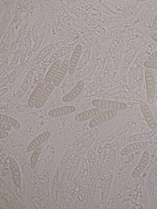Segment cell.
I'll use <instances>...</instances> for the list:
<instances>
[{
    "mask_svg": "<svg viewBox=\"0 0 157 209\" xmlns=\"http://www.w3.org/2000/svg\"><path fill=\"white\" fill-rule=\"evenodd\" d=\"M144 64L147 68L157 69V60L146 61Z\"/></svg>",
    "mask_w": 157,
    "mask_h": 209,
    "instance_id": "cb8c5ba5",
    "label": "cell"
},
{
    "mask_svg": "<svg viewBox=\"0 0 157 209\" xmlns=\"http://www.w3.org/2000/svg\"><path fill=\"white\" fill-rule=\"evenodd\" d=\"M148 144L146 141H143L132 142L124 147L121 151L122 155H126L142 149L146 146Z\"/></svg>",
    "mask_w": 157,
    "mask_h": 209,
    "instance_id": "4fadbf2b",
    "label": "cell"
},
{
    "mask_svg": "<svg viewBox=\"0 0 157 209\" xmlns=\"http://www.w3.org/2000/svg\"><path fill=\"white\" fill-rule=\"evenodd\" d=\"M84 86L83 81H78L73 88L62 98L63 102H67L72 101L76 98L81 93Z\"/></svg>",
    "mask_w": 157,
    "mask_h": 209,
    "instance_id": "8992f818",
    "label": "cell"
},
{
    "mask_svg": "<svg viewBox=\"0 0 157 209\" xmlns=\"http://www.w3.org/2000/svg\"><path fill=\"white\" fill-rule=\"evenodd\" d=\"M156 134L155 131H150L137 134L128 137L126 141L129 142H134L148 140Z\"/></svg>",
    "mask_w": 157,
    "mask_h": 209,
    "instance_id": "2e32d148",
    "label": "cell"
},
{
    "mask_svg": "<svg viewBox=\"0 0 157 209\" xmlns=\"http://www.w3.org/2000/svg\"><path fill=\"white\" fill-rule=\"evenodd\" d=\"M149 34L150 37L157 43V33L151 31L149 32Z\"/></svg>",
    "mask_w": 157,
    "mask_h": 209,
    "instance_id": "83f0119b",
    "label": "cell"
},
{
    "mask_svg": "<svg viewBox=\"0 0 157 209\" xmlns=\"http://www.w3.org/2000/svg\"><path fill=\"white\" fill-rule=\"evenodd\" d=\"M145 79L147 100L148 102L152 103L154 100L155 93V81L153 71L147 68L145 73Z\"/></svg>",
    "mask_w": 157,
    "mask_h": 209,
    "instance_id": "7a4b0ae2",
    "label": "cell"
},
{
    "mask_svg": "<svg viewBox=\"0 0 157 209\" xmlns=\"http://www.w3.org/2000/svg\"><path fill=\"white\" fill-rule=\"evenodd\" d=\"M24 69V67L23 65H21L19 66L10 75L9 82L10 83L13 82L23 71Z\"/></svg>",
    "mask_w": 157,
    "mask_h": 209,
    "instance_id": "7402d4cb",
    "label": "cell"
},
{
    "mask_svg": "<svg viewBox=\"0 0 157 209\" xmlns=\"http://www.w3.org/2000/svg\"><path fill=\"white\" fill-rule=\"evenodd\" d=\"M149 153L147 151H145L141 157L138 164L132 171L131 174L133 178H135L140 174L146 166L148 159Z\"/></svg>",
    "mask_w": 157,
    "mask_h": 209,
    "instance_id": "8fae6325",
    "label": "cell"
},
{
    "mask_svg": "<svg viewBox=\"0 0 157 209\" xmlns=\"http://www.w3.org/2000/svg\"><path fill=\"white\" fill-rule=\"evenodd\" d=\"M156 105H157V103H156Z\"/></svg>",
    "mask_w": 157,
    "mask_h": 209,
    "instance_id": "836d02e7",
    "label": "cell"
},
{
    "mask_svg": "<svg viewBox=\"0 0 157 209\" xmlns=\"http://www.w3.org/2000/svg\"><path fill=\"white\" fill-rule=\"evenodd\" d=\"M157 59V50L151 54L148 57L149 61H154Z\"/></svg>",
    "mask_w": 157,
    "mask_h": 209,
    "instance_id": "4316f807",
    "label": "cell"
},
{
    "mask_svg": "<svg viewBox=\"0 0 157 209\" xmlns=\"http://www.w3.org/2000/svg\"><path fill=\"white\" fill-rule=\"evenodd\" d=\"M75 108L72 105H67L53 108L48 113V116L52 117H56L74 112Z\"/></svg>",
    "mask_w": 157,
    "mask_h": 209,
    "instance_id": "ba28073f",
    "label": "cell"
},
{
    "mask_svg": "<svg viewBox=\"0 0 157 209\" xmlns=\"http://www.w3.org/2000/svg\"><path fill=\"white\" fill-rule=\"evenodd\" d=\"M102 111V109L95 108L85 111L77 114L75 119L77 121H81L88 120L98 115Z\"/></svg>",
    "mask_w": 157,
    "mask_h": 209,
    "instance_id": "30bf717a",
    "label": "cell"
},
{
    "mask_svg": "<svg viewBox=\"0 0 157 209\" xmlns=\"http://www.w3.org/2000/svg\"><path fill=\"white\" fill-rule=\"evenodd\" d=\"M82 47L78 44L74 49L69 62L68 72L70 75L73 74L75 70L77 63L82 51Z\"/></svg>",
    "mask_w": 157,
    "mask_h": 209,
    "instance_id": "5b68a950",
    "label": "cell"
},
{
    "mask_svg": "<svg viewBox=\"0 0 157 209\" xmlns=\"http://www.w3.org/2000/svg\"><path fill=\"white\" fill-rule=\"evenodd\" d=\"M12 129L11 126L7 124L0 122V130L8 131Z\"/></svg>",
    "mask_w": 157,
    "mask_h": 209,
    "instance_id": "d4e9b609",
    "label": "cell"
},
{
    "mask_svg": "<svg viewBox=\"0 0 157 209\" xmlns=\"http://www.w3.org/2000/svg\"><path fill=\"white\" fill-rule=\"evenodd\" d=\"M54 88L53 84H50L44 87L35 103V107L36 108H40L43 106Z\"/></svg>",
    "mask_w": 157,
    "mask_h": 209,
    "instance_id": "7c38bea8",
    "label": "cell"
},
{
    "mask_svg": "<svg viewBox=\"0 0 157 209\" xmlns=\"http://www.w3.org/2000/svg\"><path fill=\"white\" fill-rule=\"evenodd\" d=\"M19 52L17 51H16L14 55L12 62L7 68V70H11L15 66L17 63L19 58Z\"/></svg>",
    "mask_w": 157,
    "mask_h": 209,
    "instance_id": "603a6c76",
    "label": "cell"
},
{
    "mask_svg": "<svg viewBox=\"0 0 157 209\" xmlns=\"http://www.w3.org/2000/svg\"><path fill=\"white\" fill-rule=\"evenodd\" d=\"M51 132L49 131L44 132L34 138L28 145L27 150L30 152L35 149L46 140L50 136Z\"/></svg>",
    "mask_w": 157,
    "mask_h": 209,
    "instance_id": "5bb4252c",
    "label": "cell"
},
{
    "mask_svg": "<svg viewBox=\"0 0 157 209\" xmlns=\"http://www.w3.org/2000/svg\"><path fill=\"white\" fill-rule=\"evenodd\" d=\"M42 148V145H40L35 149L32 154L30 161V166L32 169H34L36 165Z\"/></svg>",
    "mask_w": 157,
    "mask_h": 209,
    "instance_id": "44dd1931",
    "label": "cell"
},
{
    "mask_svg": "<svg viewBox=\"0 0 157 209\" xmlns=\"http://www.w3.org/2000/svg\"><path fill=\"white\" fill-rule=\"evenodd\" d=\"M53 46V44H50L43 48L32 61L31 66H35L42 61L52 51Z\"/></svg>",
    "mask_w": 157,
    "mask_h": 209,
    "instance_id": "ac0fdd59",
    "label": "cell"
},
{
    "mask_svg": "<svg viewBox=\"0 0 157 209\" xmlns=\"http://www.w3.org/2000/svg\"><path fill=\"white\" fill-rule=\"evenodd\" d=\"M61 63V62L59 60H57L53 63L49 68L44 80L46 86L50 85L53 81L60 68Z\"/></svg>",
    "mask_w": 157,
    "mask_h": 209,
    "instance_id": "9a60e30c",
    "label": "cell"
},
{
    "mask_svg": "<svg viewBox=\"0 0 157 209\" xmlns=\"http://www.w3.org/2000/svg\"><path fill=\"white\" fill-rule=\"evenodd\" d=\"M152 29L153 31H155L157 29V14L153 20L152 24Z\"/></svg>",
    "mask_w": 157,
    "mask_h": 209,
    "instance_id": "f1b7e54d",
    "label": "cell"
},
{
    "mask_svg": "<svg viewBox=\"0 0 157 209\" xmlns=\"http://www.w3.org/2000/svg\"><path fill=\"white\" fill-rule=\"evenodd\" d=\"M69 51V48L67 47L62 48L57 50L51 56L49 62L51 63L54 62L58 59L68 53Z\"/></svg>",
    "mask_w": 157,
    "mask_h": 209,
    "instance_id": "ffe728a7",
    "label": "cell"
},
{
    "mask_svg": "<svg viewBox=\"0 0 157 209\" xmlns=\"http://www.w3.org/2000/svg\"><path fill=\"white\" fill-rule=\"evenodd\" d=\"M94 106L105 109L123 110L126 109V104L121 102L101 99H95L92 101Z\"/></svg>",
    "mask_w": 157,
    "mask_h": 209,
    "instance_id": "6da1fadb",
    "label": "cell"
},
{
    "mask_svg": "<svg viewBox=\"0 0 157 209\" xmlns=\"http://www.w3.org/2000/svg\"><path fill=\"white\" fill-rule=\"evenodd\" d=\"M45 85V81L44 79H41L37 83L28 100V104L29 108H32L35 105L44 89Z\"/></svg>",
    "mask_w": 157,
    "mask_h": 209,
    "instance_id": "9c48e42d",
    "label": "cell"
},
{
    "mask_svg": "<svg viewBox=\"0 0 157 209\" xmlns=\"http://www.w3.org/2000/svg\"><path fill=\"white\" fill-rule=\"evenodd\" d=\"M117 114V112L116 110H109L104 111L93 118L90 121L88 126L90 128H94L112 119Z\"/></svg>",
    "mask_w": 157,
    "mask_h": 209,
    "instance_id": "3957f363",
    "label": "cell"
},
{
    "mask_svg": "<svg viewBox=\"0 0 157 209\" xmlns=\"http://www.w3.org/2000/svg\"><path fill=\"white\" fill-rule=\"evenodd\" d=\"M155 140L157 141V135L155 136Z\"/></svg>",
    "mask_w": 157,
    "mask_h": 209,
    "instance_id": "d6a6232c",
    "label": "cell"
},
{
    "mask_svg": "<svg viewBox=\"0 0 157 209\" xmlns=\"http://www.w3.org/2000/svg\"><path fill=\"white\" fill-rule=\"evenodd\" d=\"M7 61H5V62H4L2 64V65L1 66V67H0V76H1L2 74L3 73V72H4V70L5 69V68L6 67V66L7 65Z\"/></svg>",
    "mask_w": 157,
    "mask_h": 209,
    "instance_id": "4dcf8cb0",
    "label": "cell"
},
{
    "mask_svg": "<svg viewBox=\"0 0 157 209\" xmlns=\"http://www.w3.org/2000/svg\"><path fill=\"white\" fill-rule=\"evenodd\" d=\"M0 139H3L6 138L8 136L9 133L6 131L0 130Z\"/></svg>",
    "mask_w": 157,
    "mask_h": 209,
    "instance_id": "f546056e",
    "label": "cell"
},
{
    "mask_svg": "<svg viewBox=\"0 0 157 209\" xmlns=\"http://www.w3.org/2000/svg\"><path fill=\"white\" fill-rule=\"evenodd\" d=\"M10 76H7L0 81V88L5 86L9 82Z\"/></svg>",
    "mask_w": 157,
    "mask_h": 209,
    "instance_id": "484cf974",
    "label": "cell"
},
{
    "mask_svg": "<svg viewBox=\"0 0 157 209\" xmlns=\"http://www.w3.org/2000/svg\"><path fill=\"white\" fill-rule=\"evenodd\" d=\"M0 121L16 128H19L21 126L20 123L17 120L3 114H0Z\"/></svg>",
    "mask_w": 157,
    "mask_h": 209,
    "instance_id": "d6986e66",
    "label": "cell"
},
{
    "mask_svg": "<svg viewBox=\"0 0 157 209\" xmlns=\"http://www.w3.org/2000/svg\"><path fill=\"white\" fill-rule=\"evenodd\" d=\"M10 163L14 183L16 186L19 187L21 184V177L18 165L13 157L10 158Z\"/></svg>",
    "mask_w": 157,
    "mask_h": 209,
    "instance_id": "52a82bcc",
    "label": "cell"
},
{
    "mask_svg": "<svg viewBox=\"0 0 157 209\" xmlns=\"http://www.w3.org/2000/svg\"><path fill=\"white\" fill-rule=\"evenodd\" d=\"M8 89L7 88H4L0 90V97H1L4 94L6 93L8 91Z\"/></svg>",
    "mask_w": 157,
    "mask_h": 209,
    "instance_id": "1f68e13d",
    "label": "cell"
},
{
    "mask_svg": "<svg viewBox=\"0 0 157 209\" xmlns=\"http://www.w3.org/2000/svg\"><path fill=\"white\" fill-rule=\"evenodd\" d=\"M140 106L144 118L148 127L152 130L157 131V124L147 104L144 101H141L140 103Z\"/></svg>",
    "mask_w": 157,
    "mask_h": 209,
    "instance_id": "277c9868",
    "label": "cell"
},
{
    "mask_svg": "<svg viewBox=\"0 0 157 209\" xmlns=\"http://www.w3.org/2000/svg\"><path fill=\"white\" fill-rule=\"evenodd\" d=\"M69 65V62L68 60H65L62 62L53 81L54 85L57 86L62 82L68 70Z\"/></svg>",
    "mask_w": 157,
    "mask_h": 209,
    "instance_id": "e0dca14e",
    "label": "cell"
}]
</instances>
